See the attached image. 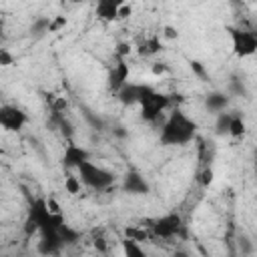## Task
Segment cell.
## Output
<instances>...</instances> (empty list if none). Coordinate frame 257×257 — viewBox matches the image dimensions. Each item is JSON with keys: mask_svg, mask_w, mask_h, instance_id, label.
<instances>
[{"mask_svg": "<svg viewBox=\"0 0 257 257\" xmlns=\"http://www.w3.org/2000/svg\"><path fill=\"white\" fill-rule=\"evenodd\" d=\"M245 131H247V126H245L243 116H241L239 112H233V114H231V124H229V133H227V135H231L233 139H241V137L245 135Z\"/></svg>", "mask_w": 257, "mask_h": 257, "instance_id": "cell-16", "label": "cell"}, {"mask_svg": "<svg viewBox=\"0 0 257 257\" xmlns=\"http://www.w3.org/2000/svg\"><path fill=\"white\" fill-rule=\"evenodd\" d=\"M131 50H133V46H131L128 42H118L116 48H114V56H116V60H124V58L131 54Z\"/></svg>", "mask_w": 257, "mask_h": 257, "instance_id": "cell-23", "label": "cell"}, {"mask_svg": "<svg viewBox=\"0 0 257 257\" xmlns=\"http://www.w3.org/2000/svg\"><path fill=\"white\" fill-rule=\"evenodd\" d=\"M169 104H171V98L153 88L139 104L141 106V118L151 122V124H157L159 120H163V112L169 108Z\"/></svg>", "mask_w": 257, "mask_h": 257, "instance_id": "cell-5", "label": "cell"}, {"mask_svg": "<svg viewBox=\"0 0 257 257\" xmlns=\"http://www.w3.org/2000/svg\"><path fill=\"white\" fill-rule=\"evenodd\" d=\"M131 14H133V4L120 2V4H118V12H116V20H126Z\"/></svg>", "mask_w": 257, "mask_h": 257, "instance_id": "cell-25", "label": "cell"}, {"mask_svg": "<svg viewBox=\"0 0 257 257\" xmlns=\"http://www.w3.org/2000/svg\"><path fill=\"white\" fill-rule=\"evenodd\" d=\"M229 36H231V44H233V52L239 58H247L253 56L257 52V36L253 30H245V28H235L229 26Z\"/></svg>", "mask_w": 257, "mask_h": 257, "instance_id": "cell-6", "label": "cell"}, {"mask_svg": "<svg viewBox=\"0 0 257 257\" xmlns=\"http://www.w3.org/2000/svg\"><path fill=\"white\" fill-rule=\"evenodd\" d=\"M76 171H78L80 183L86 185V187L92 189V191H106V189H110V187L114 185V181H116V175H114V173H110L108 169H104V167H100V165H96V163H92V161L80 163Z\"/></svg>", "mask_w": 257, "mask_h": 257, "instance_id": "cell-3", "label": "cell"}, {"mask_svg": "<svg viewBox=\"0 0 257 257\" xmlns=\"http://www.w3.org/2000/svg\"><path fill=\"white\" fill-rule=\"evenodd\" d=\"M229 92H231V94H237V96H245V94H247V88H245L243 78L233 76V78L229 80Z\"/></svg>", "mask_w": 257, "mask_h": 257, "instance_id": "cell-22", "label": "cell"}, {"mask_svg": "<svg viewBox=\"0 0 257 257\" xmlns=\"http://www.w3.org/2000/svg\"><path fill=\"white\" fill-rule=\"evenodd\" d=\"M48 26H50V18H48V16H38V18L32 22L30 32H32L34 36H44V34L48 32Z\"/></svg>", "mask_w": 257, "mask_h": 257, "instance_id": "cell-19", "label": "cell"}, {"mask_svg": "<svg viewBox=\"0 0 257 257\" xmlns=\"http://www.w3.org/2000/svg\"><path fill=\"white\" fill-rule=\"evenodd\" d=\"M118 4H120V2H116V0H100V2L96 4V16L102 18V20H106V22L116 20Z\"/></svg>", "mask_w": 257, "mask_h": 257, "instance_id": "cell-13", "label": "cell"}, {"mask_svg": "<svg viewBox=\"0 0 257 257\" xmlns=\"http://www.w3.org/2000/svg\"><path fill=\"white\" fill-rule=\"evenodd\" d=\"M149 235H151V233L145 229V225H137V227H128V229H126V239H133V241H137V243L145 241Z\"/></svg>", "mask_w": 257, "mask_h": 257, "instance_id": "cell-21", "label": "cell"}, {"mask_svg": "<svg viewBox=\"0 0 257 257\" xmlns=\"http://www.w3.org/2000/svg\"><path fill=\"white\" fill-rule=\"evenodd\" d=\"M147 227L151 229L149 233L153 237H157V239H173V237H179L181 235V231H183L185 225H183L181 215L175 213V211H171V213H165V215L149 221Z\"/></svg>", "mask_w": 257, "mask_h": 257, "instance_id": "cell-4", "label": "cell"}, {"mask_svg": "<svg viewBox=\"0 0 257 257\" xmlns=\"http://www.w3.org/2000/svg\"><path fill=\"white\" fill-rule=\"evenodd\" d=\"M84 161H90V151L70 141L62 153V167L66 171H72V169H78V165Z\"/></svg>", "mask_w": 257, "mask_h": 257, "instance_id": "cell-8", "label": "cell"}, {"mask_svg": "<svg viewBox=\"0 0 257 257\" xmlns=\"http://www.w3.org/2000/svg\"><path fill=\"white\" fill-rule=\"evenodd\" d=\"M237 245H239V251H241L243 257H253V253H255V243H253L251 237H247V235H239Z\"/></svg>", "mask_w": 257, "mask_h": 257, "instance_id": "cell-20", "label": "cell"}, {"mask_svg": "<svg viewBox=\"0 0 257 257\" xmlns=\"http://www.w3.org/2000/svg\"><path fill=\"white\" fill-rule=\"evenodd\" d=\"M229 106V94L227 92H221V90H213L205 96V108L213 114H221L225 112Z\"/></svg>", "mask_w": 257, "mask_h": 257, "instance_id": "cell-12", "label": "cell"}, {"mask_svg": "<svg viewBox=\"0 0 257 257\" xmlns=\"http://www.w3.org/2000/svg\"><path fill=\"white\" fill-rule=\"evenodd\" d=\"M153 90V86H147V84H133V82H126L118 92V100L124 104V106H133V104H141V100Z\"/></svg>", "mask_w": 257, "mask_h": 257, "instance_id": "cell-9", "label": "cell"}, {"mask_svg": "<svg viewBox=\"0 0 257 257\" xmlns=\"http://www.w3.org/2000/svg\"><path fill=\"white\" fill-rule=\"evenodd\" d=\"M173 257H191V255H189V251H185V249H175V251H173Z\"/></svg>", "mask_w": 257, "mask_h": 257, "instance_id": "cell-33", "label": "cell"}, {"mask_svg": "<svg viewBox=\"0 0 257 257\" xmlns=\"http://www.w3.org/2000/svg\"><path fill=\"white\" fill-rule=\"evenodd\" d=\"M197 122L189 118L181 108H175L161 124V143L169 147H183L195 139Z\"/></svg>", "mask_w": 257, "mask_h": 257, "instance_id": "cell-1", "label": "cell"}, {"mask_svg": "<svg viewBox=\"0 0 257 257\" xmlns=\"http://www.w3.org/2000/svg\"><path fill=\"white\" fill-rule=\"evenodd\" d=\"M92 245H94V249L96 251H100V253H106L108 251V241H106V237L102 235V233H94V237H92Z\"/></svg>", "mask_w": 257, "mask_h": 257, "instance_id": "cell-24", "label": "cell"}, {"mask_svg": "<svg viewBox=\"0 0 257 257\" xmlns=\"http://www.w3.org/2000/svg\"><path fill=\"white\" fill-rule=\"evenodd\" d=\"M66 16H54V18H50V26H48V32H58L60 28H64L66 26Z\"/></svg>", "mask_w": 257, "mask_h": 257, "instance_id": "cell-26", "label": "cell"}, {"mask_svg": "<svg viewBox=\"0 0 257 257\" xmlns=\"http://www.w3.org/2000/svg\"><path fill=\"white\" fill-rule=\"evenodd\" d=\"M80 187H82V183H80L78 175L66 173V177H64V191H66L68 195H78V193H80Z\"/></svg>", "mask_w": 257, "mask_h": 257, "instance_id": "cell-18", "label": "cell"}, {"mask_svg": "<svg viewBox=\"0 0 257 257\" xmlns=\"http://www.w3.org/2000/svg\"><path fill=\"white\" fill-rule=\"evenodd\" d=\"M122 189L128 193V195H147L151 191L147 179L139 173V171H128L122 179Z\"/></svg>", "mask_w": 257, "mask_h": 257, "instance_id": "cell-11", "label": "cell"}, {"mask_svg": "<svg viewBox=\"0 0 257 257\" xmlns=\"http://www.w3.org/2000/svg\"><path fill=\"white\" fill-rule=\"evenodd\" d=\"M161 48H163V44H161L159 36H147V38L139 44V54H141V56H153V54H157Z\"/></svg>", "mask_w": 257, "mask_h": 257, "instance_id": "cell-14", "label": "cell"}, {"mask_svg": "<svg viewBox=\"0 0 257 257\" xmlns=\"http://www.w3.org/2000/svg\"><path fill=\"white\" fill-rule=\"evenodd\" d=\"M231 114L233 112H221V114H217V120H215V135H219V137H225L227 133H229V124H231Z\"/></svg>", "mask_w": 257, "mask_h": 257, "instance_id": "cell-17", "label": "cell"}, {"mask_svg": "<svg viewBox=\"0 0 257 257\" xmlns=\"http://www.w3.org/2000/svg\"><path fill=\"white\" fill-rule=\"evenodd\" d=\"M28 122V114L14 106V104H2L0 106V126L4 131H10V133H18L26 126Z\"/></svg>", "mask_w": 257, "mask_h": 257, "instance_id": "cell-7", "label": "cell"}, {"mask_svg": "<svg viewBox=\"0 0 257 257\" xmlns=\"http://www.w3.org/2000/svg\"><path fill=\"white\" fill-rule=\"evenodd\" d=\"M64 225L62 215H50L46 207V199H34L28 207L26 219H24V233L30 237L34 233L38 235H54Z\"/></svg>", "mask_w": 257, "mask_h": 257, "instance_id": "cell-2", "label": "cell"}, {"mask_svg": "<svg viewBox=\"0 0 257 257\" xmlns=\"http://www.w3.org/2000/svg\"><path fill=\"white\" fill-rule=\"evenodd\" d=\"M163 38H167V40H177V38H179V30H177L173 24H165V26H163Z\"/></svg>", "mask_w": 257, "mask_h": 257, "instance_id": "cell-29", "label": "cell"}, {"mask_svg": "<svg viewBox=\"0 0 257 257\" xmlns=\"http://www.w3.org/2000/svg\"><path fill=\"white\" fill-rule=\"evenodd\" d=\"M197 181H199V185H201V187H209V185L213 183V171H211L209 167H207V169H203V171L199 173Z\"/></svg>", "mask_w": 257, "mask_h": 257, "instance_id": "cell-27", "label": "cell"}, {"mask_svg": "<svg viewBox=\"0 0 257 257\" xmlns=\"http://www.w3.org/2000/svg\"><path fill=\"white\" fill-rule=\"evenodd\" d=\"M122 255L124 257H149L147 251L141 247V243L133 241V239H122Z\"/></svg>", "mask_w": 257, "mask_h": 257, "instance_id": "cell-15", "label": "cell"}, {"mask_svg": "<svg viewBox=\"0 0 257 257\" xmlns=\"http://www.w3.org/2000/svg\"><path fill=\"white\" fill-rule=\"evenodd\" d=\"M191 70H193L197 76H201V78L207 76V70H205V66H203L199 60H191Z\"/></svg>", "mask_w": 257, "mask_h": 257, "instance_id": "cell-31", "label": "cell"}, {"mask_svg": "<svg viewBox=\"0 0 257 257\" xmlns=\"http://www.w3.org/2000/svg\"><path fill=\"white\" fill-rule=\"evenodd\" d=\"M46 207H48V213H50V215H60V205H58L52 197L46 199Z\"/></svg>", "mask_w": 257, "mask_h": 257, "instance_id": "cell-32", "label": "cell"}, {"mask_svg": "<svg viewBox=\"0 0 257 257\" xmlns=\"http://www.w3.org/2000/svg\"><path fill=\"white\" fill-rule=\"evenodd\" d=\"M12 64H14V56L6 48H0V66H12Z\"/></svg>", "mask_w": 257, "mask_h": 257, "instance_id": "cell-30", "label": "cell"}, {"mask_svg": "<svg viewBox=\"0 0 257 257\" xmlns=\"http://www.w3.org/2000/svg\"><path fill=\"white\" fill-rule=\"evenodd\" d=\"M128 72H131V68H128L126 60H116V62L110 66L108 76H106L108 88H110L112 92H118V90L128 82Z\"/></svg>", "mask_w": 257, "mask_h": 257, "instance_id": "cell-10", "label": "cell"}, {"mask_svg": "<svg viewBox=\"0 0 257 257\" xmlns=\"http://www.w3.org/2000/svg\"><path fill=\"white\" fill-rule=\"evenodd\" d=\"M151 72H153L155 76H163V74L171 72V66H169L167 62H153V64H151Z\"/></svg>", "mask_w": 257, "mask_h": 257, "instance_id": "cell-28", "label": "cell"}]
</instances>
